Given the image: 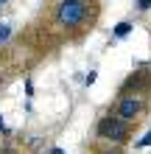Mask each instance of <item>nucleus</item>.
<instances>
[{
	"instance_id": "5",
	"label": "nucleus",
	"mask_w": 151,
	"mask_h": 154,
	"mask_svg": "<svg viewBox=\"0 0 151 154\" xmlns=\"http://www.w3.org/2000/svg\"><path fill=\"white\" fill-rule=\"evenodd\" d=\"M8 34H11V28H8L6 23H0V42H6V39H8Z\"/></svg>"
},
{
	"instance_id": "4",
	"label": "nucleus",
	"mask_w": 151,
	"mask_h": 154,
	"mask_svg": "<svg viewBox=\"0 0 151 154\" xmlns=\"http://www.w3.org/2000/svg\"><path fill=\"white\" fill-rule=\"evenodd\" d=\"M129 31H131V23H120L118 28H115V37H126Z\"/></svg>"
},
{
	"instance_id": "12",
	"label": "nucleus",
	"mask_w": 151,
	"mask_h": 154,
	"mask_svg": "<svg viewBox=\"0 0 151 154\" xmlns=\"http://www.w3.org/2000/svg\"><path fill=\"white\" fill-rule=\"evenodd\" d=\"M0 3H6V0H0Z\"/></svg>"
},
{
	"instance_id": "7",
	"label": "nucleus",
	"mask_w": 151,
	"mask_h": 154,
	"mask_svg": "<svg viewBox=\"0 0 151 154\" xmlns=\"http://www.w3.org/2000/svg\"><path fill=\"white\" fill-rule=\"evenodd\" d=\"M137 8H143V11H146V8H151V0H137Z\"/></svg>"
},
{
	"instance_id": "1",
	"label": "nucleus",
	"mask_w": 151,
	"mask_h": 154,
	"mask_svg": "<svg viewBox=\"0 0 151 154\" xmlns=\"http://www.w3.org/2000/svg\"><path fill=\"white\" fill-rule=\"evenodd\" d=\"M87 14H90L87 0H62L56 8V23H62L65 28H76L87 20Z\"/></svg>"
},
{
	"instance_id": "11",
	"label": "nucleus",
	"mask_w": 151,
	"mask_h": 154,
	"mask_svg": "<svg viewBox=\"0 0 151 154\" xmlns=\"http://www.w3.org/2000/svg\"><path fill=\"white\" fill-rule=\"evenodd\" d=\"M0 129H3V118H0Z\"/></svg>"
},
{
	"instance_id": "10",
	"label": "nucleus",
	"mask_w": 151,
	"mask_h": 154,
	"mask_svg": "<svg viewBox=\"0 0 151 154\" xmlns=\"http://www.w3.org/2000/svg\"><path fill=\"white\" fill-rule=\"evenodd\" d=\"M104 154H120V151H104Z\"/></svg>"
},
{
	"instance_id": "8",
	"label": "nucleus",
	"mask_w": 151,
	"mask_h": 154,
	"mask_svg": "<svg viewBox=\"0 0 151 154\" xmlns=\"http://www.w3.org/2000/svg\"><path fill=\"white\" fill-rule=\"evenodd\" d=\"M95 76H98V73H95V70H90V73H87V79H84V81H87V84H92V81H95Z\"/></svg>"
},
{
	"instance_id": "9",
	"label": "nucleus",
	"mask_w": 151,
	"mask_h": 154,
	"mask_svg": "<svg viewBox=\"0 0 151 154\" xmlns=\"http://www.w3.org/2000/svg\"><path fill=\"white\" fill-rule=\"evenodd\" d=\"M50 154H67L65 149H50Z\"/></svg>"
},
{
	"instance_id": "6",
	"label": "nucleus",
	"mask_w": 151,
	"mask_h": 154,
	"mask_svg": "<svg viewBox=\"0 0 151 154\" xmlns=\"http://www.w3.org/2000/svg\"><path fill=\"white\" fill-rule=\"evenodd\" d=\"M137 146H140V149H146V146H151V129L146 132V137H140V140H137Z\"/></svg>"
},
{
	"instance_id": "2",
	"label": "nucleus",
	"mask_w": 151,
	"mask_h": 154,
	"mask_svg": "<svg viewBox=\"0 0 151 154\" xmlns=\"http://www.w3.org/2000/svg\"><path fill=\"white\" fill-rule=\"evenodd\" d=\"M95 134L104 137V140H112V143H126V137H129V123L123 121V118H118V115H106V118L98 121Z\"/></svg>"
},
{
	"instance_id": "3",
	"label": "nucleus",
	"mask_w": 151,
	"mask_h": 154,
	"mask_svg": "<svg viewBox=\"0 0 151 154\" xmlns=\"http://www.w3.org/2000/svg\"><path fill=\"white\" fill-rule=\"evenodd\" d=\"M143 112H146V101L137 98V95H123L120 101H118V106H115V115L123 118L126 123H134Z\"/></svg>"
}]
</instances>
